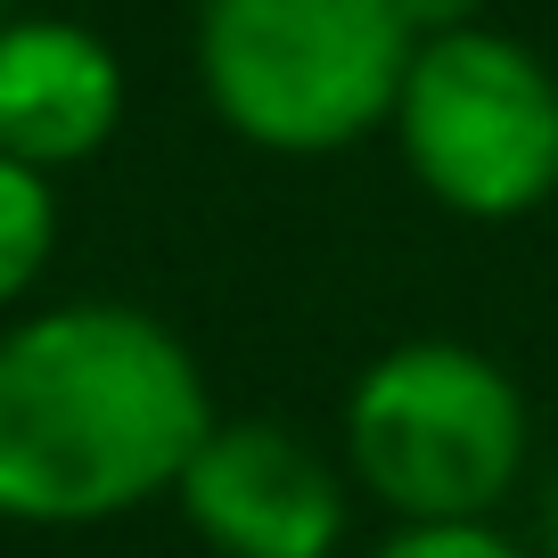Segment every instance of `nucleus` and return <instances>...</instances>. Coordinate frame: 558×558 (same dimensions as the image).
I'll return each instance as SVG.
<instances>
[{
    "label": "nucleus",
    "instance_id": "obj_1",
    "mask_svg": "<svg viewBox=\"0 0 558 558\" xmlns=\"http://www.w3.org/2000/svg\"><path fill=\"white\" fill-rule=\"evenodd\" d=\"M214 395L181 329L74 296L0 329V518L107 525L181 485Z\"/></svg>",
    "mask_w": 558,
    "mask_h": 558
},
{
    "label": "nucleus",
    "instance_id": "obj_2",
    "mask_svg": "<svg viewBox=\"0 0 558 558\" xmlns=\"http://www.w3.org/2000/svg\"><path fill=\"white\" fill-rule=\"evenodd\" d=\"M411 41L395 0H197V90L263 157H337L395 116Z\"/></svg>",
    "mask_w": 558,
    "mask_h": 558
},
{
    "label": "nucleus",
    "instance_id": "obj_3",
    "mask_svg": "<svg viewBox=\"0 0 558 558\" xmlns=\"http://www.w3.org/2000/svg\"><path fill=\"white\" fill-rule=\"evenodd\" d=\"M345 469L395 518H493L525 469V395L469 337H395L345 395Z\"/></svg>",
    "mask_w": 558,
    "mask_h": 558
},
{
    "label": "nucleus",
    "instance_id": "obj_4",
    "mask_svg": "<svg viewBox=\"0 0 558 558\" xmlns=\"http://www.w3.org/2000/svg\"><path fill=\"white\" fill-rule=\"evenodd\" d=\"M386 123L411 181L460 222H525L558 197V74L501 25L411 41Z\"/></svg>",
    "mask_w": 558,
    "mask_h": 558
},
{
    "label": "nucleus",
    "instance_id": "obj_5",
    "mask_svg": "<svg viewBox=\"0 0 558 558\" xmlns=\"http://www.w3.org/2000/svg\"><path fill=\"white\" fill-rule=\"evenodd\" d=\"M214 558H337L345 476L279 418H214L173 485Z\"/></svg>",
    "mask_w": 558,
    "mask_h": 558
},
{
    "label": "nucleus",
    "instance_id": "obj_6",
    "mask_svg": "<svg viewBox=\"0 0 558 558\" xmlns=\"http://www.w3.org/2000/svg\"><path fill=\"white\" fill-rule=\"evenodd\" d=\"M123 123V58L83 17H0V157L66 173Z\"/></svg>",
    "mask_w": 558,
    "mask_h": 558
},
{
    "label": "nucleus",
    "instance_id": "obj_7",
    "mask_svg": "<svg viewBox=\"0 0 558 558\" xmlns=\"http://www.w3.org/2000/svg\"><path fill=\"white\" fill-rule=\"evenodd\" d=\"M58 255V190L41 165L0 157V313L34 296V279Z\"/></svg>",
    "mask_w": 558,
    "mask_h": 558
},
{
    "label": "nucleus",
    "instance_id": "obj_8",
    "mask_svg": "<svg viewBox=\"0 0 558 558\" xmlns=\"http://www.w3.org/2000/svg\"><path fill=\"white\" fill-rule=\"evenodd\" d=\"M369 558H525L493 518H395Z\"/></svg>",
    "mask_w": 558,
    "mask_h": 558
},
{
    "label": "nucleus",
    "instance_id": "obj_9",
    "mask_svg": "<svg viewBox=\"0 0 558 558\" xmlns=\"http://www.w3.org/2000/svg\"><path fill=\"white\" fill-rule=\"evenodd\" d=\"M402 25H411L418 41L427 34H460V25H485V0H395Z\"/></svg>",
    "mask_w": 558,
    "mask_h": 558
},
{
    "label": "nucleus",
    "instance_id": "obj_10",
    "mask_svg": "<svg viewBox=\"0 0 558 558\" xmlns=\"http://www.w3.org/2000/svg\"><path fill=\"white\" fill-rule=\"evenodd\" d=\"M0 17H9V0H0Z\"/></svg>",
    "mask_w": 558,
    "mask_h": 558
}]
</instances>
